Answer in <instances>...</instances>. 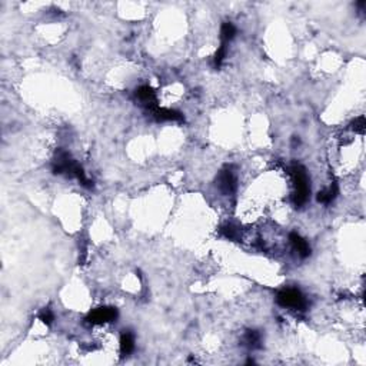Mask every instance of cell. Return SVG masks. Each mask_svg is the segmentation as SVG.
I'll return each mask as SVG.
<instances>
[{
  "label": "cell",
  "mask_w": 366,
  "mask_h": 366,
  "mask_svg": "<svg viewBox=\"0 0 366 366\" xmlns=\"http://www.w3.org/2000/svg\"><path fill=\"white\" fill-rule=\"evenodd\" d=\"M290 175L295 183V193H293V202L296 206H302L307 200L310 187H309V179L306 175V170L301 165H292L290 166Z\"/></svg>",
  "instance_id": "obj_1"
},
{
  "label": "cell",
  "mask_w": 366,
  "mask_h": 366,
  "mask_svg": "<svg viewBox=\"0 0 366 366\" xmlns=\"http://www.w3.org/2000/svg\"><path fill=\"white\" fill-rule=\"evenodd\" d=\"M276 302L283 307H290V309H298V310H305L307 306L305 296L298 289L280 290L276 296Z\"/></svg>",
  "instance_id": "obj_2"
},
{
  "label": "cell",
  "mask_w": 366,
  "mask_h": 366,
  "mask_svg": "<svg viewBox=\"0 0 366 366\" xmlns=\"http://www.w3.org/2000/svg\"><path fill=\"white\" fill-rule=\"evenodd\" d=\"M116 318H118V310L115 307L103 306V307H97V309L92 310L86 316V322L92 323V325H100V323H106V322H113Z\"/></svg>",
  "instance_id": "obj_3"
},
{
  "label": "cell",
  "mask_w": 366,
  "mask_h": 366,
  "mask_svg": "<svg viewBox=\"0 0 366 366\" xmlns=\"http://www.w3.org/2000/svg\"><path fill=\"white\" fill-rule=\"evenodd\" d=\"M217 187L223 195H232L236 190V176L230 168L220 170L217 176Z\"/></svg>",
  "instance_id": "obj_4"
},
{
  "label": "cell",
  "mask_w": 366,
  "mask_h": 366,
  "mask_svg": "<svg viewBox=\"0 0 366 366\" xmlns=\"http://www.w3.org/2000/svg\"><path fill=\"white\" fill-rule=\"evenodd\" d=\"M152 112V115L159 121V122H183V115L179 110L175 109H166V107H154Z\"/></svg>",
  "instance_id": "obj_5"
},
{
  "label": "cell",
  "mask_w": 366,
  "mask_h": 366,
  "mask_svg": "<svg viewBox=\"0 0 366 366\" xmlns=\"http://www.w3.org/2000/svg\"><path fill=\"white\" fill-rule=\"evenodd\" d=\"M136 97L149 107V110H153L154 107H157V100H156V94L151 86H140L136 91Z\"/></svg>",
  "instance_id": "obj_6"
},
{
  "label": "cell",
  "mask_w": 366,
  "mask_h": 366,
  "mask_svg": "<svg viewBox=\"0 0 366 366\" xmlns=\"http://www.w3.org/2000/svg\"><path fill=\"white\" fill-rule=\"evenodd\" d=\"M289 242L292 244L293 246V249L298 252V255L301 256V258H307L309 255H310V246L309 244L306 242L305 239L299 235V233H296V232H292L290 235H289Z\"/></svg>",
  "instance_id": "obj_7"
},
{
  "label": "cell",
  "mask_w": 366,
  "mask_h": 366,
  "mask_svg": "<svg viewBox=\"0 0 366 366\" xmlns=\"http://www.w3.org/2000/svg\"><path fill=\"white\" fill-rule=\"evenodd\" d=\"M135 351V337L130 332H123L121 336V352L123 356L130 355Z\"/></svg>",
  "instance_id": "obj_8"
},
{
  "label": "cell",
  "mask_w": 366,
  "mask_h": 366,
  "mask_svg": "<svg viewBox=\"0 0 366 366\" xmlns=\"http://www.w3.org/2000/svg\"><path fill=\"white\" fill-rule=\"evenodd\" d=\"M337 192H339V189H337V183L334 182L329 189H325V190H322V192H319V193H318V202H319V203H323V205L331 203V202H332V200L336 198Z\"/></svg>",
  "instance_id": "obj_9"
},
{
  "label": "cell",
  "mask_w": 366,
  "mask_h": 366,
  "mask_svg": "<svg viewBox=\"0 0 366 366\" xmlns=\"http://www.w3.org/2000/svg\"><path fill=\"white\" fill-rule=\"evenodd\" d=\"M235 36H236V28L230 22H226V23L222 25V28H220V40H222V43L228 45Z\"/></svg>",
  "instance_id": "obj_10"
},
{
  "label": "cell",
  "mask_w": 366,
  "mask_h": 366,
  "mask_svg": "<svg viewBox=\"0 0 366 366\" xmlns=\"http://www.w3.org/2000/svg\"><path fill=\"white\" fill-rule=\"evenodd\" d=\"M244 345L250 349H259L260 348V334L258 331H247L244 334Z\"/></svg>",
  "instance_id": "obj_11"
},
{
  "label": "cell",
  "mask_w": 366,
  "mask_h": 366,
  "mask_svg": "<svg viewBox=\"0 0 366 366\" xmlns=\"http://www.w3.org/2000/svg\"><path fill=\"white\" fill-rule=\"evenodd\" d=\"M225 56H226V45H225V43H222V45H220V47L217 49V52L214 53V69H219V67L222 66V63H223V61H225Z\"/></svg>",
  "instance_id": "obj_12"
},
{
  "label": "cell",
  "mask_w": 366,
  "mask_h": 366,
  "mask_svg": "<svg viewBox=\"0 0 366 366\" xmlns=\"http://www.w3.org/2000/svg\"><path fill=\"white\" fill-rule=\"evenodd\" d=\"M220 232H222V235H223L225 238H228V239H230V241H235V239L238 238V229H236L233 225H225V226L220 229Z\"/></svg>",
  "instance_id": "obj_13"
},
{
  "label": "cell",
  "mask_w": 366,
  "mask_h": 366,
  "mask_svg": "<svg viewBox=\"0 0 366 366\" xmlns=\"http://www.w3.org/2000/svg\"><path fill=\"white\" fill-rule=\"evenodd\" d=\"M39 319L45 323V325H52L53 320H55V315L50 309H43L40 313H39Z\"/></svg>",
  "instance_id": "obj_14"
},
{
  "label": "cell",
  "mask_w": 366,
  "mask_h": 366,
  "mask_svg": "<svg viewBox=\"0 0 366 366\" xmlns=\"http://www.w3.org/2000/svg\"><path fill=\"white\" fill-rule=\"evenodd\" d=\"M365 127H366V122H365V118H364V116H361V118L355 119L353 122L351 123V129H352V130H355V132H358V133H364V132H365Z\"/></svg>",
  "instance_id": "obj_15"
}]
</instances>
